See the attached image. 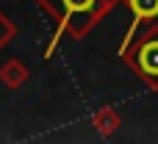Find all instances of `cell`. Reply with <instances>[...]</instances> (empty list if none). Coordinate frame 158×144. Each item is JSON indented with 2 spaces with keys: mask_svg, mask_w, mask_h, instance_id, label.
Returning <instances> with one entry per match:
<instances>
[{
  "mask_svg": "<svg viewBox=\"0 0 158 144\" xmlns=\"http://www.w3.org/2000/svg\"><path fill=\"white\" fill-rule=\"evenodd\" d=\"M133 61H136V67H139V72H142L144 78L158 80V33H156V36L150 33V39L139 44Z\"/></svg>",
  "mask_w": 158,
  "mask_h": 144,
  "instance_id": "obj_1",
  "label": "cell"
},
{
  "mask_svg": "<svg viewBox=\"0 0 158 144\" xmlns=\"http://www.w3.org/2000/svg\"><path fill=\"white\" fill-rule=\"evenodd\" d=\"M128 6H131V14H133V22H131V28H128V33H125L122 53L128 50V44H131L136 28H139L144 19H156V17H158V0H128Z\"/></svg>",
  "mask_w": 158,
  "mask_h": 144,
  "instance_id": "obj_2",
  "label": "cell"
},
{
  "mask_svg": "<svg viewBox=\"0 0 158 144\" xmlns=\"http://www.w3.org/2000/svg\"><path fill=\"white\" fill-rule=\"evenodd\" d=\"M61 3H64V11H67V17H64V22L58 25V36H61V31H64V25H67V19H69V14H86V11H92V8L97 6V0H61ZM58 36H56V39H53V44L47 47V56L53 53V47H56Z\"/></svg>",
  "mask_w": 158,
  "mask_h": 144,
  "instance_id": "obj_3",
  "label": "cell"
}]
</instances>
